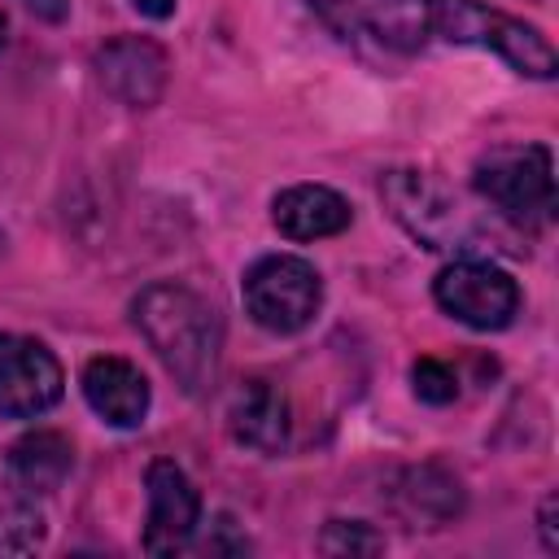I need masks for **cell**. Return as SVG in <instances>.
<instances>
[{"instance_id": "obj_1", "label": "cell", "mask_w": 559, "mask_h": 559, "mask_svg": "<svg viewBox=\"0 0 559 559\" xmlns=\"http://www.w3.org/2000/svg\"><path fill=\"white\" fill-rule=\"evenodd\" d=\"M131 323L188 397H205L218 384L223 319L201 293H192L179 280H157L135 293Z\"/></svg>"}, {"instance_id": "obj_2", "label": "cell", "mask_w": 559, "mask_h": 559, "mask_svg": "<svg viewBox=\"0 0 559 559\" xmlns=\"http://www.w3.org/2000/svg\"><path fill=\"white\" fill-rule=\"evenodd\" d=\"M380 201L393 214V223L419 240L432 253H459V258H476L485 249V231L480 223L463 210V201L432 179L428 170L415 166H397L380 175Z\"/></svg>"}, {"instance_id": "obj_3", "label": "cell", "mask_w": 559, "mask_h": 559, "mask_svg": "<svg viewBox=\"0 0 559 559\" xmlns=\"http://www.w3.org/2000/svg\"><path fill=\"white\" fill-rule=\"evenodd\" d=\"M476 197L515 227H546L555 218V162L546 144H502L472 166Z\"/></svg>"}, {"instance_id": "obj_4", "label": "cell", "mask_w": 559, "mask_h": 559, "mask_svg": "<svg viewBox=\"0 0 559 559\" xmlns=\"http://www.w3.org/2000/svg\"><path fill=\"white\" fill-rule=\"evenodd\" d=\"M428 26L450 44L493 48L511 70L528 79H555L559 61L550 39L502 9H485L480 0H428Z\"/></svg>"}, {"instance_id": "obj_5", "label": "cell", "mask_w": 559, "mask_h": 559, "mask_svg": "<svg viewBox=\"0 0 559 559\" xmlns=\"http://www.w3.org/2000/svg\"><path fill=\"white\" fill-rule=\"evenodd\" d=\"M240 297H245V314L262 332L293 336L314 323L323 306V280L297 253H266L245 271Z\"/></svg>"}, {"instance_id": "obj_6", "label": "cell", "mask_w": 559, "mask_h": 559, "mask_svg": "<svg viewBox=\"0 0 559 559\" xmlns=\"http://www.w3.org/2000/svg\"><path fill=\"white\" fill-rule=\"evenodd\" d=\"M341 39L411 57L428 44V0H306Z\"/></svg>"}, {"instance_id": "obj_7", "label": "cell", "mask_w": 559, "mask_h": 559, "mask_svg": "<svg viewBox=\"0 0 559 559\" xmlns=\"http://www.w3.org/2000/svg\"><path fill=\"white\" fill-rule=\"evenodd\" d=\"M432 297L450 319L476 332H498L520 314V284L489 258H454L450 266H441L432 280Z\"/></svg>"}, {"instance_id": "obj_8", "label": "cell", "mask_w": 559, "mask_h": 559, "mask_svg": "<svg viewBox=\"0 0 559 559\" xmlns=\"http://www.w3.org/2000/svg\"><path fill=\"white\" fill-rule=\"evenodd\" d=\"M66 393V371L57 354L17 332H0V415L4 419H35L52 411Z\"/></svg>"}, {"instance_id": "obj_9", "label": "cell", "mask_w": 559, "mask_h": 559, "mask_svg": "<svg viewBox=\"0 0 559 559\" xmlns=\"http://www.w3.org/2000/svg\"><path fill=\"white\" fill-rule=\"evenodd\" d=\"M148 515H144V550L148 555H179L197 524H201V493L175 459H153L144 472Z\"/></svg>"}, {"instance_id": "obj_10", "label": "cell", "mask_w": 559, "mask_h": 559, "mask_svg": "<svg viewBox=\"0 0 559 559\" xmlns=\"http://www.w3.org/2000/svg\"><path fill=\"white\" fill-rule=\"evenodd\" d=\"M96 74L105 83L109 96H118L131 109H148L162 100L166 92V74H170V57L162 44L144 39V35H118L96 52Z\"/></svg>"}, {"instance_id": "obj_11", "label": "cell", "mask_w": 559, "mask_h": 559, "mask_svg": "<svg viewBox=\"0 0 559 559\" xmlns=\"http://www.w3.org/2000/svg\"><path fill=\"white\" fill-rule=\"evenodd\" d=\"M227 432L236 445H245L253 454H280L288 445V432H293L284 389L266 376L240 380L231 402H227Z\"/></svg>"}, {"instance_id": "obj_12", "label": "cell", "mask_w": 559, "mask_h": 559, "mask_svg": "<svg viewBox=\"0 0 559 559\" xmlns=\"http://www.w3.org/2000/svg\"><path fill=\"white\" fill-rule=\"evenodd\" d=\"M79 384H83L87 406L109 428H140L144 424L153 389H148V380H144V371L135 362H127L118 354H96V358H87Z\"/></svg>"}, {"instance_id": "obj_13", "label": "cell", "mask_w": 559, "mask_h": 559, "mask_svg": "<svg viewBox=\"0 0 559 559\" xmlns=\"http://www.w3.org/2000/svg\"><path fill=\"white\" fill-rule=\"evenodd\" d=\"M74 467V445L66 432L57 428H35L26 437H17L9 450H4V476L9 485L22 493V498H44V493H57L66 485Z\"/></svg>"}, {"instance_id": "obj_14", "label": "cell", "mask_w": 559, "mask_h": 559, "mask_svg": "<svg viewBox=\"0 0 559 559\" xmlns=\"http://www.w3.org/2000/svg\"><path fill=\"white\" fill-rule=\"evenodd\" d=\"M271 223L288 240H323L354 223L349 201L328 183H293L271 201Z\"/></svg>"}, {"instance_id": "obj_15", "label": "cell", "mask_w": 559, "mask_h": 559, "mask_svg": "<svg viewBox=\"0 0 559 559\" xmlns=\"http://www.w3.org/2000/svg\"><path fill=\"white\" fill-rule=\"evenodd\" d=\"M393 502L411 520V528H441L463 511V485L441 463H419L397 476Z\"/></svg>"}, {"instance_id": "obj_16", "label": "cell", "mask_w": 559, "mask_h": 559, "mask_svg": "<svg viewBox=\"0 0 559 559\" xmlns=\"http://www.w3.org/2000/svg\"><path fill=\"white\" fill-rule=\"evenodd\" d=\"M319 550L323 555H380L384 537L362 520H328V528L319 533Z\"/></svg>"}, {"instance_id": "obj_17", "label": "cell", "mask_w": 559, "mask_h": 559, "mask_svg": "<svg viewBox=\"0 0 559 559\" xmlns=\"http://www.w3.org/2000/svg\"><path fill=\"white\" fill-rule=\"evenodd\" d=\"M411 384H415V397L428 402V406H450L459 397V376L441 358H415Z\"/></svg>"}, {"instance_id": "obj_18", "label": "cell", "mask_w": 559, "mask_h": 559, "mask_svg": "<svg viewBox=\"0 0 559 559\" xmlns=\"http://www.w3.org/2000/svg\"><path fill=\"white\" fill-rule=\"evenodd\" d=\"M39 537H44V520L35 507L17 502V507L0 511V550H31V546H39Z\"/></svg>"}, {"instance_id": "obj_19", "label": "cell", "mask_w": 559, "mask_h": 559, "mask_svg": "<svg viewBox=\"0 0 559 559\" xmlns=\"http://www.w3.org/2000/svg\"><path fill=\"white\" fill-rule=\"evenodd\" d=\"M22 4L44 22H66V13H70V0H22Z\"/></svg>"}, {"instance_id": "obj_20", "label": "cell", "mask_w": 559, "mask_h": 559, "mask_svg": "<svg viewBox=\"0 0 559 559\" xmlns=\"http://www.w3.org/2000/svg\"><path fill=\"white\" fill-rule=\"evenodd\" d=\"M555 507H559V502H555V493H550V498L542 502V542H546V550H550V555L559 550V533H555Z\"/></svg>"}, {"instance_id": "obj_21", "label": "cell", "mask_w": 559, "mask_h": 559, "mask_svg": "<svg viewBox=\"0 0 559 559\" xmlns=\"http://www.w3.org/2000/svg\"><path fill=\"white\" fill-rule=\"evenodd\" d=\"M131 4H135L144 17H153V22H166V17L175 13V4H179V0H131Z\"/></svg>"}, {"instance_id": "obj_22", "label": "cell", "mask_w": 559, "mask_h": 559, "mask_svg": "<svg viewBox=\"0 0 559 559\" xmlns=\"http://www.w3.org/2000/svg\"><path fill=\"white\" fill-rule=\"evenodd\" d=\"M4 31H9V22H4V13H0V48H4Z\"/></svg>"}]
</instances>
